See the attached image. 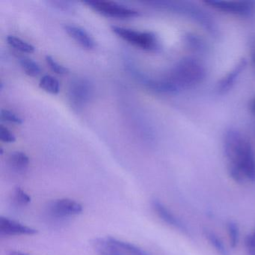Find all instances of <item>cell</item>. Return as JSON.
<instances>
[{
    "instance_id": "cell-3",
    "label": "cell",
    "mask_w": 255,
    "mask_h": 255,
    "mask_svg": "<svg viewBox=\"0 0 255 255\" xmlns=\"http://www.w3.org/2000/svg\"><path fill=\"white\" fill-rule=\"evenodd\" d=\"M149 4L153 5L155 8L180 13L183 15L190 17L191 19H193L195 21L198 22L206 29H208V31L213 32L214 30V23L212 21L208 14H206L205 11H202L201 8L189 2L153 1L149 2Z\"/></svg>"
},
{
    "instance_id": "cell-6",
    "label": "cell",
    "mask_w": 255,
    "mask_h": 255,
    "mask_svg": "<svg viewBox=\"0 0 255 255\" xmlns=\"http://www.w3.org/2000/svg\"><path fill=\"white\" fill-rule=\"evenodd\" d=\"M85 4L94 11L106 17L118 19H129L139 15V12L127 5L107 1H86Z\"/></svg>"
},
{
    "instance_id": "cell-9",
    "label": "cell",
    "mask_w": 255,
    "mask_h": 255,
    "mask_svg": "<svg viewBox=\"0 0 255 255\" xmlns=\"http://www.w3.org/2000/svg\"><path fill=\"white\" fill-rule=\"evenodd\" d=\"M38 234V231L30 227L26 226L17 221L9 218L0 217V235L5 237H14V236L35 235Z\"/></svg>"
},
{
    "instance_id": "cell-17",
    "label": "cell",
    "mask_w": 255,
    "mask_h": 255,
    "mask_svg": "<svg viewBox=\"0 0 255 255\" xmlns=\"http://www.w3.org/2000/svg\"><path fill=\"white\" fill-rule=\"evenodd\" d=\"M39 86L48 93L57 95L60 91V83L56 77L51 75H44L41 77Z\"/></svg>"
},
{
    "instance_id": "cell-4",
    "label": "cell",
    "mask_w": 255,
    "mask_h": 255,
    "mask_svg": "<svg viewBox=\"0 0 255 255\" xmlns=\"http://www.w3.org/2000/svg\"><path fill=\"white\" fill-rule=\"evenodd\" d=\"M112 30L127 42L141 50L157 52L160 49V42L156 34L152 32H141L123 26H112Z\"/></svg>"
},
{
    "instance_id": "cell-8",
    "label": "cell",
    "mask_w": 255,
    "mask_h": 255,
    "mask_svg": "<svg viewBox=\"0 0 255 255\" xmlns=\"http://www.w3.org/2000/svg\"><path fill=\"white\" fill-rule=\"evenodd\" d=\"M49 213L56 218H68L77 216L83 212L82 204L69 198H61L50 203Z\"/></svg>"
},
{
    "instance_id": "cell-11",
    "label": "cell",
    "mask_w": 255,
    "mask_h": 255,
    "mask_svg": "<svg viewBox=\"0 0 255 255\" xmlns=\"http://www.w3.org/2000/svg\"><path fill=\"white\" fill-rule=\"evenodd\" d=\"M65 30L71 38L83 48L92 50L96 47V41L93 37L83 28L74 24H68L65 25Z\"/></svg>"
},
{
    "instance_id": "cell-13",
    "label": "cell",
    "mask_w": 255,
    "mask_h": 255,
    "mask_svg": "<svg viewBox=\"0 0 255 255\" xmlns=\"http://www.w3.org/2000/svg\"><path fill=\"white\" fill-rule=\"evenodd\" d=\"M8 165L14 172L23 174L29 168V156L22 151L12 152L8 157Z\"/></svg>"
},
{
    "instance_id": "cell-29",
    "label": "cell",
    "mask_w": 255,
    "mask_h": 255,
    "mask_svg": "<svg viewBox=\"0 0 255 255\" xmlns=\"http://www.w3.org/2000/svg\"><path fill=\"white\" fill-rule=\"evenodd\" d=\"M251 110H252V113L255 114V98L252 101V104H251Z\"/></svg>"
},
{
    "instance_id": "cell-10",
    "label": "cell",
    "mask_w": 255,
    "mask_h": 255,
    "mask_svg": "<svg viewBox=\"0 0 255 255\" xmlns=\"http://www.w3.org/2000/svg\"><path fill=\"white\" fill-rule=\"evenodd\" d=\"M247 61L242 59L225 76L222 77L216 86V90L219 93L223 94L232 89L242 73L246 69Z\"/></svg>"
},
{
    "instance_id": "cell-7",
    "label": "cell",
    "mask_w": 255,
    "mask_h": 255,
    "mask_svg": "<svg viewBox=\"0 0 255 255\" xmlns=\"http://www.w3.org/2000/svg\"><path fill=\"white\" fill-rule=\"evenodd\" d=\"M206 5L224 13L234 15L248 16L255 10V2L252 1H221L210 0L204 2Z\"/></svg>"
},
{
    "instance_id": "cell-19",
    "label": "cell",
    "mask_w": 255,
    "mask_h": 255,
    "mask_svg": "<svg viewBox=\"0 0 255 255\" xmlns=\"http://www.w3.org/2000/svg\"><path fill=\"white\" fill-rule=\"evenodd\" d=\"M204 236L210 245L214 248L215 250L220 255H229L228 250L222 243L221 239L212 231L205 230L204 231Z\"/></svg>"
},
{
    "instance_id": "cell-20",
    "label": "cell",
    "mask_w": 255,
    "mask_h": 255,
    "mask_svg": "<svg viewBox=\"0 0 255 255\" xmlns=\"http://www.w3.org/2000/svg\"><path fill=\"white\" fill-rule=\"evenodd\" d=\"M228 237H229L230 245L231 247L235 248L238 244L240 239V229L238 225L233 221H230L227 224Z\"/></svg>"
},
{
    "instance_id": "cell-22",
    "label": "cell",
    "mask_w": 255,
    "mask_h": 255,
    "mask_svg": "<svg viewBox=\"0 0 255 255\" xmlns=\"http://www.w3.org/2000/svg\"><path fill=\"white\" fill-rule=\"evenodd\" d=\"M46 62L49 65L52 71H54L56 74L60 75H65L69 73V69L64 65H61L59 62H56V59L51 56H46Z\"/></svg>"
},
{
    "instance_id": "cell-12",
    "label": "cell",
    "mask_w": 255,
    "mask_h": 255,
    "mask_svg": "<svg viewBox=\"0 0 255 255\" xmlns=\"http://www.w3.org/2000/svg\"><path fill=\"white\" fill-rule=\"evenodd\" d=\"M152 207L155 213L164 222L182 232L186 233V228L180 219H177L159 200L153 199L152 201Z\"/></svg>"
},
{
    "instance_id": "cell-14",
    "label": "cell",
    "mask_w": 255,
    "mask_h": 255,
    "mask_svg": "<svg viewBox=\"0 0 255 255\" xmlns=\"http://www.w3.org/2000/svg\"><path fill=\"white\" fill-rule=\"evenodd\" d=\"M94 249L100 255H125L109 237L97 238L93 241Z\"/></svg>"
},
{
    "instance_id": "cell-23",
    "label": "cell",
    "mask_w": 255,
    "mask_h": 255,
    "mask_svg": "<svg viewBox=\"0 0 255 255\" xmlns=\"http://www.w3.org/2000/svg\"><path fill=\"white\" fill-rule=\"evenodd\" d=\"M0 118H1V120L8 122V123L15 124V125H22L23 123V119L20 116L10 110H5V109H2L1 110Z\"/></svg>"
},
{
    "instance_id": "cell-5",
    "label": "cell",
    "mask_w": 255,
    "mask_h": 255,
    "mask_svg": "<svg viewBox=\"0 0 255 255\" xmlns=\"http://www.w3.org/2000/svg\"><path fill=\"white\" fill-rule=\"evenodd\" d=\"M93 94V85L88 79L76 77L70 83L68 91V99L74 108L84 107L91 101Z\"/></svg>"
},
{
    "instance_id": "cell-27",
    "label": "cell",
    "mask_w": 255,
    "mask_h": 255,
    "mask_svg": "<svg viewBox=\"0 0 255 255\" xmlns=\"http://www.w3.org/2000/svg\"><path fill=\"white\" fill-rule=\"evenodd\" d=\"M251 58H252V64L255 68V36L253 37L250 44Z\"/></svg>"
},
{
    "instance_id": "cell-1",
    "label": "cell",
    "mask_w": 255,
    "mask_h": 255,
    "mask_svg": "<svg viewBox=\"0 0 255 255\" xmlns=\"http://www.w3.org/2000/svg\"><path fill=\"white\" fill-rule=\"evenodd\" d=\"M224 151L230 177L238 183H255V153L247 137L236 129L226 131Z\"/></svg>"
},
{
    "instance_id": "cell-21",
    "label": "cell",
    "mask_w": 255,
    "mask_h": 255,
    "mask_svg": "<svg viewBox=\"0 0 255 255\" xmlns=\"http://www.w3.org/2000/svg\"><path fill=\"white\" fill-rule=\"evenodd\" d=\"M12 198L14 202L17 205L26 206L31 202V197L20 187L14 189Z\"/></svg>"
},
{
    "instance_id": "cell-15",
    "label": "cell",
    "mask_w": 255,
    "mask_h": 255,
    "mask_svg": "<svg viewBox=\"0 0 255 255\" xmlns=\"http://www.w3.org/2000/svg\"><path fill=\"white\" fill-rule=\"evenodd\" d=\"M108 237L110 241L113 244L116 245L125 255H150L145 251L140 249L139 247L132 244V243L122 241V240L115 238V237Z\"/></svg>"
},
{
    "instance_id": "cell-16",
    "label": "cell",
    "mask_w": 255,
    "mask_h": 255,
    "mask_svg": "<svg viewBox=\"0 0 255 255\" xmlns=\"http://www.w3.org/2000/svg\"><path fill=\"white\" fill-rule=\"evenodd\" d=\"M18 60L22 69L29 77H37L41 74V67L33 59L27 56H20Z\"/></svg>"
},
{
    "instance_id": "cell-26",
    "label": "cell",
    "mask_w": 255,
    "mask_h": 255,
    "mask_svg": "<svg viewBox=\"0 0 255 255\" xmlns=\"http://www.w3.org/2000/svg\"><path fill=\"white\" fill-rule=\"evenodd\" d=\"M53 5H56V8L59 9L65 10V11H69L70 9L73 8L72 5H71V2H62V1H54L51 2Z\"/></svg>"
},
{
    "instance_id": "cell-24",
    "label": "cell",
    "mask_w": 255,
    "mask_h": 255,
    "mask_svg": "<svg viewBox=\"0 0 255 255\" xmlns=\"http://www.w3.org/2000/svg\"><path fill=\"white\" fill-rule=\"evenodd\" d=\"M0 139L3 142L13 143L16 141V136L8 128L1 125L0 127Z\"/></svg>"
},
{
    "instance_id": "cell-25",
    "label": "cell",
    "mask_w": 255,
    "mask_h": 255,
    "mask_svg": "<svg viewBox=\"0 0 255 255\" xmlns=\"http://www.w3.org/2000/svg\"><path fill=\"white\" fill-rule=\"evenodd\" d=\"M245 246L249 255H255V229L252 234L246 237Z\"/></svg>"
},
{
    "instance_id": "cell-28",
    "label": "cell",
    "mask_w": 255,
    "mask_h": 255,
    "mask_svg": "<svg viewBox=\"0 0 255 255\" xmlns=\"http://www.w3.org/2000/svg\"><path fill=\"white\" fill-rule=\"evenodd\" d=\"M8 255H28L27 254L23 253L20 251L11 250L8 252Z\"/></svg>"
},
{
    "instance_id": "cell-18",
    "label": "cell",
    "mask_w": 255,
    "mask_h": 255,
    "mask_svg": "<svg viewBox=\"0 0 255 255\" xmlns=\"http://www.w3.org/2000/svg\"><path fill=\"white\" fill-rule=\"evenodd\" d=\"M7 41L11 47H14L22 53H32L35 52V47L32 44L14 35H8L7 37Z\"/></svg>"
},
{
    "instance_id": "cell-2",
    "label": "cell",
    "mask_w": 255,
    "mask_h": 255,
    "mask_svg": "<svg viewBox=\"0 0 255 255\" xmlns=\"http://www.w3.org/2000/svg\"><path fill=\"white\" fill-rule=\"evenodd\" d=\"M205 68L196 59L186 58L177 62L163 78L158 80V92L173 93L192 89L206 78Z\"/></svg>"
}]
</instances>
